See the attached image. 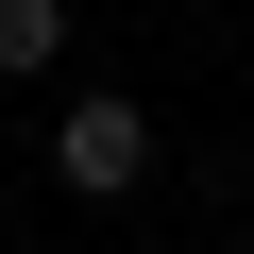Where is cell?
<instances>
[{"instance_id":"1","label":"cell","mask_w":254,"mask_h":254,"mask_svg":"<svg viewBox=\"0 0 254 254\" xmlns=\"http://www.w3.org/2000/svg\"><path fill=\"white\" fill-rule=\"evenodd\" d=\"M51 187H68V203H136V187H153V102H119V85L51 102Z\"/></svg>"},{"instance_id":"2","label":"cell","mask_w":254,"mask_h":254,"mask_svg":"<svg viewBox=\"0 0 254 254\" xmlns=\"http://www.w3.org/2000/svg\"><path fill=\"white\" fill-rule=\"evenodd\" d=\"M68 68V0H0V85H51Z\"/></svg>"},{"instance_id":"3","label":"cell","mask_w":254,"mask_h":254,"mask_svg":"<svg viewBox=\"0 0 254 254\" xmlns=\"http://www.w3.org/2000/svg\"><path fill=\"white\" fill-rule=\"evenodd\" d=\"M237 254H254V237H237Z\"/></svg>"}]
</instances>
